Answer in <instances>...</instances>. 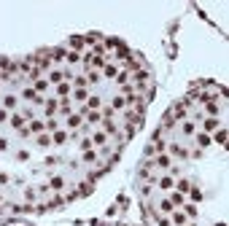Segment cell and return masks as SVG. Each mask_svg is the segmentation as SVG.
I'll use <instances>...</instances> for the list:
<instances>
[{
  "label": "cell",
  "mask_w": 229,
  "mask_h": 226,
  "mask_svg": "<svg viewBox=\"0 0 229 226\" xmlns=\"http://www.w3.org/2000/svg\"><path fill=\"white\" fill-rule=\"evenodd\" d=\"M205 126H208V129H216V126H218V121H216V119H208V121H205Z\"/></svg>",
  "instance_id": "cell-1"
},
{
  "label": "cell",
  "mask_w": 229,
  "mask_h": 226,
  "mask_svg": "<svg viewBox=\"0 0 229 226\" xmlns=\"http://www.w3.org/2000/svg\"><path fill=\"white\" fill-rule=\"evenodd\" d=\"M224 140H226V132H224V129H221V132L216 135V143H224Z\"/></svg>",
  "instance_id": "cell-2"
}]
</instances>
